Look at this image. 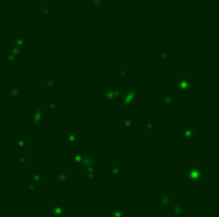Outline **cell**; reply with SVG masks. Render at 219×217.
<instances>
[{
	"mask_svg": "<svg viewBox=\"0 0 219 217\" xmlns=\"http://www.w3.org/2000/svg\"><path fill=\"white\" fill-rule=\"evenodd\" d=\"M206 175V171L200 166H192L185 171V180L189 183H199Z\"/></svg>",
	"mask_w": 219,
	"mask_h": 217,
	"instance_id": "1",
	"label": "cell"
},
{
	"mask_svg": "<svg viewBox=\"0 0 219 217\" xmlns=\"http://www.w3.org/2000/svg\"><path fill=\"white\" fill-rule=\"evenodd\" d=\"M194 88H195L194 82L190 78H187V77H183V78L178 79V80L176 82V85H174V89L178 92L180 95H182V96L189 95Z\"/></svg>",
	"mask_w": 219,
	"mask_h": 217,
	"instance_id": "2",
	"label": "cell"
},
{
	"mask_svg": "<svg viewBox=\"0 0 219 217\" xmlns=\"http://www.w3.org/2000/svg\"><path fill=\"white\" fill-rule=\"evenodd\" d=\"M139 97V92L136 88H131L128 91H123V93L121 96V102L122 106H135V102H136Z\"/></svg>",
	"mask_w": 219,
	"mask_h": 217,
	"instance_id": "3",
	"label": "cell"
},
{
	"mask_svg": "<svg viewBox=\"0 0 219 217\" xmlns=\"http://www.w3.org/2000/svg\"><path fill=\"white\" fill-rule=\"evenodd\" d=\"M78 167L83 171L94 170V167H95V156H94V153H82V157L78 162Z\"/></svg>",
	"mask_w": 219,
	"mask_h": 217,
	"instance_id": "4",
	"label": "cell"
},
{
	"mask_svg": "<svg viewBox=\"0 0 219 217\" xmlns=\"http://www.w3.org/2000/svg\"><path fill=\"white\" fill-rule=\"evenodd\" d=\"M173 202V195L171 194H158L156 195V206L160 211H167Z\"/></svg>",
	"mask_w": 219,
	"mask_h": 217,
	"instance_id": "5",
	"label": "cell"
},
{
	"mask_svg": "<svg viewBox=\"0 0 219 217\" xmlns=\"http://www.w3.org/2000/svg\"><path fill=\"white\" fill-rule=\"evenodd\" d=\"M68 215V208L62 202H57L55 206H53L50 210L51 217H66Z\"/></svg>",
	"mask_w": 219,
	"mask_h": 217,
	"instance_id": "6",
	"label": "cell"
},
{
	"mask_svg": "<svg viewBox=\"0 0 219 217\" xmlns=\"http://www.w3.org/2000/svg\"><path fill=\"white\" fill-rule=\"evenodd\" d=\"M180 136L183 141L186 142H191L195 139L196 137V127H191V125H186L181 129L180 132Z\"/></svg>",
	"mask_w": 219,
	"mask_h": 217,
	"instance_id": "7",
	"label": "cell"
},
{
	"mask_svg": "<svg viewBox=\"0 0 219 217\" xmlns=\"http://www.w3.org/2000/svg\"><path fill=\"white\" fill-rule=\"evenodd\" d=\"M66 143L68 144L69 147H72L73 144H76L78 141H80V133L77 130H71L67 133V136H66Z\"/></svg>",
	"mask_w": 219,
	"mask_h": 217,
	"instance_id": "8",
	"label": "cell"
},
{
	"mask_svg": "<svg viewBox=\"0 0 219 217\" xmlns=\"http://www.w3.org/2000/svg\"><path fill=\"white\" fill-rule=\"evenodd\" d=\"M22 97V88L17 85L9 87V98L10 100H19Z\"/></svg>",
	"mask_w": 219,
	"mask_h": 217,
	"instance_id": "9",
	"label": "cell"
},
{
	"mask_svg": "<svg viewBox=\"0 0 219 217\" xmlns=\"http://www.w3.org/2000/svg\"><path fill=\"white\" fill-rule=\"evenodd\" d=\"M14 146H16V148H18V150H25L28 144H27V138L26 137H22V136H18V137H16V139H14Z\"/></svg>",
	"mask_w": 219,
	"mask_h": 217,
	"instance_id": "10",
	"label": "cell"
},
{
	"mask_svg": "<svg viewBox=\"0 0 219 217\" xmlns=\"http://www.w3.org/2000/svg\"><path fill=\"white\" fill-rule=\"evenodd\" d=\"M44 179H45V175L43 171H34L32 172V183H35L36 185H40L44 181Z\"/></svg>",
	"mask_w": 219,
	"mask_h": 217,
	"instance_id": "11",
	"label": "cell"
},
{
	"mask_svg": "<svg viewBox=\"0 0 219 217\" xmlns=\"http://www.w3.org/2000/svg\"><path fill=\"white\" fill-rule=\"evenodd\" d=\"M55 180L59 184H66L68 181V171H58L55 174Z\"/></svg>",
	"mask_w": 219,
	"mask_h": 217,
	"instance_id": "12",
	"label": "cell"
},
{
	"mask_svg": "<svg viewBox=\"0 0 219 217\" xmlns=\"http://www.w3.org/2000/svg\"><path fill=\"white\" fill-rule=\"evenodd\" d=\"M172 213L176 217H183L185 216V208L182 204H176L172 207Z\"/></svg>",
	"mask_w": 219,
	"mask_h": 217,
	"instance_id": "13",
	"label": "cell"
},
{
	"mask_svg": "<svg viewBox=\"0 0 219 217\" xmlns=\"http://www.w3.org/2000/svg\"><path fill=\"white\" fill-rule=\"evenodd\" d=\"M44 109L43 107H34L32 109V119L44 120Z\"/></svg>",
	"mask_w": 219,
	"mask_h": 217,
	"instance_id": "14",
	"label": "cell"
},
{
	"mask_svg": "<svg viewBox=\"0 0 219 217\" xmlns=\"http://www.w3.org/2000/svg\"><path fill=\"white\" fill-rule=\"evenodd\" d=\"M173 104H174V98L172 95H165L162 100V106L164 107H172Z\"/></svg>",
	"mask_w": 219,
	"mask_h": 217,
	"instance_id": "15",
	"label": "cell"
},
{
	"mask_svg": "<svg viewBox=\"0 0 219 217\" xmlns=\"http://www.w3.org/2000/svg\"><path fill=\"white\" fill-rule=\"evenodd\" d=\"M85 181L86 183H95L96 181L95 170H87V171H85Z\"/></svg>",
	"mask_w": 219,
	"mask_h": 217,
	"instance_id": "16",
	"label": "cell"
},
{
	"mask_svg": "<svg viewBox=\"0 0 219 217\" xmlns=\"http://www.w3.org/2000/svg\"><path fill=\"white\" fill-rule=\"evenodd\" d=\"M55 86H57V79H54V78H48V79L44 80V88L45 89L51 91L53 88H55Z\"/></svg>",
	"mask_w": 219,
	"mask_h": 217,
	"instance_id": "17",
	"label": "cell"
},
{
	"mask_svg": "<svg viewBox=\"0 0 219 217\" xmlns=\"http://www.w3.org/2000/svg\"><path fill=\"white\" fill-rule=\"evenodd\" d=\"M12 44L16 45L17 47H19V49L23 50V49L27 46V40H26L25 37H18V38H16L14 41H12Z\"/></svg>",
	"mask_w": 219,
	"mask_h": 217,
	"instance_id": "18",
	"label": "cell"
},
{
	"mask_svg": "<svg viewBox=\"0 0 219 217\" xmlns=\"http://www.w3.org/2000/svg\"><path fill=\"white\" fill-rule=\"evenodd\" d=\"M110 217H126V212H124L121 207H114L110 211Z\"/></svg>",
	"mask_w": 219,
	"mask_h": 217,
	"instance_id": "19",
	"label": "cell"
},
{
	"mask_svg": "<svg viewBox=\"0 0 219 217\" xmlns=\"http://www.w3.org/2000/svg\"><path fill=\"white\" fill-rule=\"evenodd\" d=\"M109 174L112 178H117L121 175V166L119 165H112L110 169H109Z\"/></svg>",
	"mask_w": 219,
	"mask_h": 217,
	"instance_id": "20",
	"label": "cell"
},
{
	"mask_svg": "<svg viewBox=\"0 0 219 217\" xmlns=\"http://www.w3.org/2000/svg\"><path fill=\"white\" fill-rule=\"evenodd\" d=\"M110 92L113 93L114 98H121V96H122V93H123V89H122L121 86H116V87L110 88Z\"/></svg>",
	"mask_w": 219,
	"mask_h": 217,
	"instance_id": "21",
	"label": "cell"
},
{
	"mask_svg": "<svg viewBox=\"0 0 219 217\" xmlns=\"http://www.w3.org/2000/svg\"><path fill=\"white\" fill-rule=\"evenodd\" d=\"M121 123H122L123 128H126V129H132L133 128V120L130 119V118H123L121 120Z\"/></svg>",
	"mask_w": 219,
	"mask_h": 217,
	"instance_id": "22",
	"label": "cell"
},
{
	"mask_svg": "<svg viewBox=\"0 0 219 217\" xmlns=\"http://www.w3.org/2000/svg\"><path fill=\"white\" fill-rule=\"evenodd\" d=\"M5 60H7V63H8V64H10V65H13V64H16V61L18 60V58H17L16 55H13V54H10V53H8V54L5 55Z\"/></svg>",
	"mask_w": 219,
	"mask_h": 217,
	"instance_id": "23",
	"label": "cell"
},
{
	"mask_svg": "<svg viewBox=\"0 0 219 217\" xmlns=\"http://www.w3.org/2000/svg\"><path fill=\"white\" fill-rule=\"evenodd\" d=\"M155 127H156V121L154 119L148 120V123L145 124V129L146 130H155Z\"/></svg>",
	"mask_w": 219,
	"mask_h": 217,
	"instance_id": "24",
	"label": "cell"
},
{
	"mask_svg": "<svg viewBox=\"0 0 219 217\" xmlns=\"http://www.w3.org/2000/svg\"><path fill=\"white\" fill-rule=\"evenodd\" d=\"M37 188H39V185H36L35 183H32V181H31V183H28V184L26 185V192H27L28 194H31L32 192H35Z\"/></svg>",
	"mask_w": 219,
	"mask_h": 217,
	"instance_id": "25",
	"label": "cell"
},
{
	"mask_svg": "<svg viewBox=\"0 0 219 217\" xmlns=\"http://www.w3.org/2000/svg\"><path fill=\"white\" fill-rule=\"evenodd\" d=\"M27 160H28L27 154H26V153H21L19 156H18V158H17V163H18V165H26V163H27Z\"/></svg>",
	"mask_w": 219,
	"mask_h": 217,
	"instance_id": "26",
	"label": "cell"
},
{
	"mask_svg": "<svg viewBox=\"0 0 219 217\" xmlns=\"http://www.w3.org/2000/svg\"><path fill=\"white\" fill-rule=\"evenodd\" d=\"M104 101H114L116 98H114L113 93L110 92V89H107V91H104V96H103Z\"/></svg>",
	"mask_w": 219,
	"mask_h": 217,
	"instance_id": "27",
	"label": "cell"
},
{
	"mask_svg": "<svg viewBox=\"0 0 219 217\" xmlns=\"http://www.w3.org/2000/svg\"><path fill=\"white\" fill-rule=\"evenodd\" d=\"M167 58H168V53H167V51H164V50L159 51V53L156 54V56H155V59L159 60V61H163V60H165Z\"/></svg>",
	"mask_w": 219,
	"mask_h": 217,
	"instance_id": "28",
	"label": "cell"
},
{
	"mask_svg": "<svg viewBox=\"0 0 219 217\" xmlns=\"http://www.w3.org/2000/svg\"><path fill=\"white\" fill-rule=\"evenodd\" d=\"M81 157H82V153H81V152L75 153V154H73V157H72V163H73V165H78Z\"/></svg>",
	"mask_w": 219,
	"mask_h": 217,
	"instance_id": "29",
	"label": "cell"
},
{
	"mask_svg": "<svg viewBox=\"0 0 219 217\" xmlns=\"http://www.w3.org/2000/svg\"><path fill=\"white\" fill-rule=\"evenodd\" d=\"M104 4L103 0H91V7L94 8H101Z\"/></svg>",
	"mask_w": 219,
	"mask_h": 217,
	"instance_id": "30",
	"label": "cell"
},
{
	"mask_svg": "<svg viewBox=\"0 0 219 217\" xmlns=\"http://www.w3.org/2000/svg\"><path fill=\"white\" fill-rule=\"evenodd\" d=\"M49 109H50V111L51 112H55L57 110H58V104L55 101H50V104H49Z\"/></svg>",
	"mask_w": 219,
	"mask_h": 217,
	"instance_id": "31",
	"label": "cell"
},
{
	"mask_svg": "<svg viewBox=\"0 0 219 217\" xmlns=\"http://www.w3.org/2000/svg\"><path fill=\"white\" fill-rule=\"evenodd\" d=\"M40 13H41V14H49L50 10H49L48 7H41V8H40Z\"/></svg>",
	"mask_w": 219,
	"mask_h": 217,
	"instance_id": "32",
	"label": "cell"
},
{
	"mask_svg": "<svg viewBox=\"0 0 219 217\" xmlns=\"http://www.w3.org/2000/svg\"><path fill=\"white\" fill-rule=\"evenodd\" d=\"M119 76H121V77L126 76V68H124V67H122V68L119 69Z\"/></svg>",
	"mask_w": 219,
	"mask_h": 217,
	"instance_id": "33",
	"label": "cell"
},
{
	"mask_svg": "<svg viewBox=\"0 0 219 217\" xmlns=\"http://www.w3.org/2000/svg\"><path fill=\"white\" fill-rule=\"evenodd\" d=\"M43 2H44V3H49V2H50V0H43Z\"/></svg>",
	"mask_w": 219,
	"mask_h": 217,
	"instance_id": "34",
	"label": "cell"
},
{
	"mask_svg": "<svg viewBox=\"0 0 219 217\" xmlns=\"http://www.w3.org/2000/svg\"><path fill=\"white\" fill-rule=\"evenodd\" d=\"M2 41H3V37H2V36H0V42H2Z\"/></svg>",
	"mask_w": 219,
	"mask_h": 217,
	"instance_id": "35",
	"label": "cell"
},
{
	"mask_svg": "<svg viewBox=\"0 0 219 217\" xmlns=\"http://www.w3.org/2000/svg\"><path fill=\"white\" fill-rule=\"evenodd\" d=\"M0 216H2V210H0Z\"/></svg>",
	"mask_w": 219,
	"mask_h": 217,
	"instance_id": "36",
	"label": "cell"
}]
</instances>
